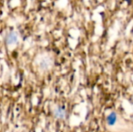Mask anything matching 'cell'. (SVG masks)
<instances>
[{
	"instance_id": "2",
	"label": "cell",
	"mask_w": 133,
	"mask_h": 132,
	"mask_svg": "<svg viewBox=\"0 0 133 132\" xmlns=\"http://www.w3.org/2000/svg\"><path fill=\"white\" fill-rule=\"evenodd\" d=\"M17 40V36L15 33H10L7 35L5 38V41L8 44H12L16 42Z\"/></svg>"
},
{
	"instance_id": "3",
	"label": "cell",
	"mask_w": 133,
	"mask_h": 132,
	"mask_svg": "<svg viewBox=\"0 0 133 132\" xmlns=\"http://www.w3.org/2000/svg\"><path fill=\"white\" fill-rule=\"evenodd\" d=\"M55 114L56 117H59V118H63L65 116V110H64V108H58L55 112Z\"/></svg>"
},
{
	"instance_id": "1",
	"label": "cell",
	"mask_w": 133,
	"mask_h": 132,
	"mask_svg": "<svg viewBox=\"0 0 133 132\" xmlns=\"http://www.w3.org/2000/svg\"><path fill=\"white\" fill-rule=\"evenodd\" d=\"M117 121V115L115 112H112L109 114V116L107 117V123L110 126H113L115 124Z\"/></svg>"
}]
</instances>
